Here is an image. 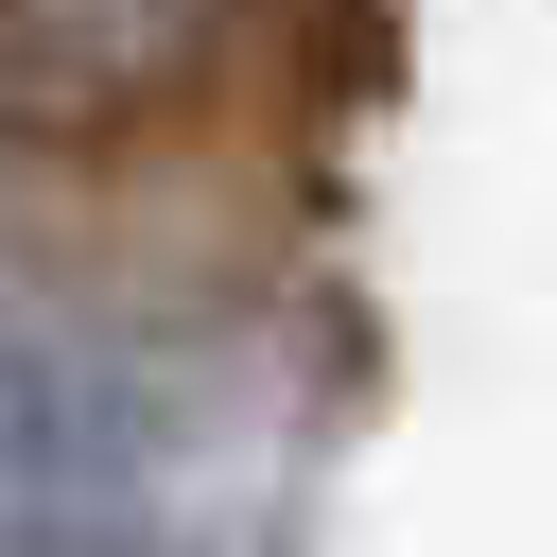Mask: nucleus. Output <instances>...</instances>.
Here are the masks:
<instances>
[{
    "instance_id": "1",
    "label": "nucleus",
    "mask_w": 557,
    "mask_h": 557,
    "mask_svg": "<svg viewBox=\"0 0 557 557\" xmlns=\"http://www.w3.org/2000/svg\"><path fill=\"white\" fill-rule=\"evenodd\" d=\"M226 70V0H0V139H139Z\"/></svg>"
},
{
    "instance_id": "2",
    "label": "nucleus",
    "mask_w": 557,
    "mask_h": 557,
    "mask_svg": "<svg viewBox=\"0 0 557 557\" xmlns=\"http://www.w3.org/2000/svg\"><path fill=\"white\" fill-rule=\"evenodd\" d=\"M157 383L122 348H87L70 313L0 296V487H139L157 470Z\"/></svg>"
},
{
    "instance_id": "3",
    "label": "nucleus",
    "mask_w": 557,
    "mask_h": 557,
    "mask_svg": "<svg viewBox=\"0 0 557 557\" xmlns=\"http://www.w3.org/2000/svg\"><path fill=\"white\" fill-rule=\"evenodd\" d=\"M0 557H209L139 487H0Z\"/></svg>"
}]
</instances>
